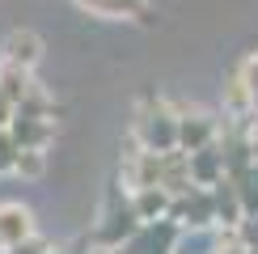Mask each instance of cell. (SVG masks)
Returning a JSON list of instances; mask_svg holds the SVG:
<instances>
[{
	"label": "cell",
	"mask_w": 258,
	"mask_h": 254,
	"mask_svg": "<svg viewBox=\"0 0 258 254\" xmlns=\"http://www.w3.org/2000/svg\"><path fill=\"white\" fill-rule=\"evenodd\" d=\"M17 153H21V148L13 144V136H9V132H0V178H5V174H13Z\"/></svg>",
	"instance_id": "obj_16"
},
{
	"label": "cell",
	"mask_w": 258,
	"mask_h": 254,
	"mask_svg": "<svg viewBox=\"0 0 258 254\" xmlns=\"http://www.w3.org/2000/svg\"><path fill=\"white\" fill-rule=\"evenodd\" d=\"M5 132L13 136L17 148H42V153H47V144L55 140V119H47V114H21V110H13V119H9Z\"/></svg>",
	"instance_id": "obj_5"
},
{
	"label": "cell",
	"mask_w": 258,
	"mask_h": 254,
	"mask_svg": "<svg viewBox=\"0 0 258 254\" xmlns=\"http://www.w3.org/2000/svg\"><path fill=\"white\" fill-rule=\"evenodd\" d=\"M5 254H51V241H47V237H38V233H34V237H26L21 246L5 250Z\"/></svg>",
	"instance_id": "obj_17"
},
{
	"label": "cell",
	"mask_w": 258,
	"mask_h": 254,
	"mask_svg": "<svg viewBox=\"0 0 258 254\" xmlns=\"http://www.w3.org/2000/svg\"><path fill=\"white\" fill-rule=\"evenodd\" d=\"M77 5L106 21H148V0H77Z\"/></svg>",
	"instance_id": "obj_10"
},
{
	"label": "cell",
	"mask_w": 258,
	"mask_h": 254,
	"mask_svg": "<svg viewBox=\"0 0 258 254\" xmlns=\"http://www.w3.org/2000/svg\"><path fill=\"white\" fill-rule=\"evenodd\" d=\"M178 237H182V229L174 220H153V225H140L119 254H174Z\"/></svg>",
	"instance_id": "obj_3"
},
{
	"label": "cell",
	"mask_w": 258,
	"mask_h": 254,
	"mask_svg": "<svg viewBox=\"0 0 258 254\" xmlns=\"http://www.w3.org/2000/svg\"><path fill=\"white\" fill-rule=\"evenodd\" d=\"M26 237H34V212L17 199H5L0 204V254L21 246Z\"/></svg>",
	"instance_id": "obj_7"
},
{
	"label": "cell",
	"mask_w": 258,
	"mask_h": 254,
	"mask_svg": "<svg viewBox=\"0 0 258 254\" xmlns=\"http://www.w3.org/2000/svg\"><path fill=\"white\" fill-rule=\"evenodd\" d=\"M229 182H233V190H237V199H241L245 220L258 216V165H245L237 174H229Z\"/></svg>",
	"instance_id": "obj_13"
},
{
	"label": "cell",
	"mask_w": 258,
	"mask_h": 254,
	"mask_svg": "<svg viewBox=\"0 0 258 254\" xmlns=\"http://www.w3.org/2000/svg\"><path fill=\"white\" fill-rule=\"evenodd\" d=\"M0 59L21 68V72H34L42 64V38L34 30H9L5 42H0Z\"/></svg>",
	"instance_id": "obj_6"
},
{
	"label": "cell",
	"mask_w": 258,
	"mask_h": 254,
	"mask_svg": "<svg viewBox=\"0 0 258 254\" xmlns=\"http://www.w3.org/2000/svg\"><path fill=\"white\" fill-rule=\"evenodd\" d=\"M140 229V220H136V212H132V204H119L114 199L110 208H106V216L98 220V233H93V246H102V250H123L127 241H132V233Z\"/></svg>",
	"instance_id": "obj_2"
},
{
	"label": "cell",
	"mask_w": 258,
	"mask_h": 254,
	"mask_svg": "<svg viewBox=\"0 0 258 254\" xmlns=\"http://www.w3.org/2000/svg\"><path fill=\"white\" fill-rule=\"evenodd\" d=\"M136 144L144 153H178V114L165 102H144L136 114Z\"/></svg>",
	"instance_id": "obj_1"
},
{
	"label": "cell",
	"mask_w": 258,
	"mask_h": 254,
	"mask_svg": "<svg viewBox=\"0 0 258 254\" xmlns=\"http://www.w3.org/2000/svg\"><path fill=\"white\" fill-rule=\"evenodd\" d=\"M186 169H190V186L212 190V186L224 178V157H220V148L208 144V148H199V153H186Z\"/></svg>",
	"instance_id": "obj_8"
},
{
	"label": "cell",
	"mask_w": 258,
	"mask_h": 254,
	"mask_svg": "<svg viewBox=\"0 0 258 254\" xmlns=\"http://www.w3.org/2000/svg\"><path fill=\"white\" fill-rule=\"evenodd\" d=\"M220 136V119L208 110H186L178 114V153H199V148L216 144Z\"/></svg>",
	"instance_id": "obj_4"
},
{
	"label": "cell",
	"mask_w": 258,
	"mask_h": 254,
	"mask_svg": "<svg viewBox=\"0 0 258 254\" xmlns=\"http://www.w3.org/2000/svg\"><path fill=\"white\" fill-rule=\"evenodd\" d=\"M127 204H132V212H136L140 225H153V220H165V216H169V195H165L161 186L132 190V195H127Z\"/></svg>",
	"instance_id": "obj_11"
},
{
	"label": "cell",
	"mask_w": 258,
	"mask_h": 254,
	"mask_svg": "<svg viewBox=\"0 0 258 254\" xmlns=\"http://www.w3.org/2000/svg\"><path fill=\"white\" fill-rule=\"evenodd\" d=\"M9 119H13V106H9L5 98H0V132H5V127H9Z\"/></svg>",
	"instance_id": "obj_19"
},
{
	"label": "cell",
	"mask_w": 258,
	"mask_h": 254,
	"mask_svg": "<svg viewBox=\"0 0 258 254\" xmlns=\"http://www.w3.org/2000/svg\"><path fill=\"white\" fill-rule=\"evenodd\" d=\"M233 77H237V85L245 89V98H250L254 114H258V51H254V55H245V59H241V68L233 72Z\"/></svg>",
	"instance_id": "obj_15"
},
{
	"label": "cell",
	"mask_w": 258,
	"mask_h": 254,
	"mask_svg": "<svg viewBox=\"0 0 258 254\" xmlns=\"http://www.w3.org/2000/svg\"><path fill=\"white\" fill-rule=\"evenodd\" d=\"M51 254H85V250H77V246H72V250H51Z\"/></svg>",
	"instance_id": "obj_20"
},
{
	"label": "cell",
	"mask_w": 258,
	"mask_h": 254,
	"mask_svg": "<svg viewBox=\"0 0 258 254\" xmlns=\"http://www.w3.org/2000/svg\"><path fill=\"white\" fill-rule=\"evenodd\" d=\"M123 182H127V190H148V186H157L161 182V157L157 153H132L123 161Z\"/></svg>",
	"instance_id": "obj_9"
},
{
	"label": "cell",
	"mask_w": 258,
	"mask_h": 254,
	"mask_svg": "<svg viewBox=\"0 0 258 254\" xmlns=\"http://www.w3.org/2000/svg\"><path fill=\"white\" fill-rule=\"evenodd\" d=\"M13 174H17V178H26V182H38V178L47 174V153H42V148H21Z\"/></svg>",
	"instance_id": "obj_14"
},
{
	"label": "cell",
	"mask_w": 258,
	"mask_h": 254,
	"mask_svg": "<svg viewBox=\"0 0 258 254\" xmlns=\"http://www.w3.org/2000/svg\"><path fill=\"white\" fill-rule=\"evenodd\" d=\"M30 89H34V72H21V68H13V64L0 59V98L17 110L21 98H26Z\"/></svg>",
	"instance_id": "obj_12"
},
{
	"label": "cell",
	"mask_w": 258,
	"mask_h": 254,
	"mask_svg": "<svg viewBox=\"0 0 258 254\" xmlns=\"http://www.w3.org/2000/svg\"><path fill=\"white\" fill-rule=\"evenodd\" d=\"M245 136H250V157H254V165H258V119H254V127H245Z\"/></svg>",
	"instance_id": "obj_18"
}]
</instances>
